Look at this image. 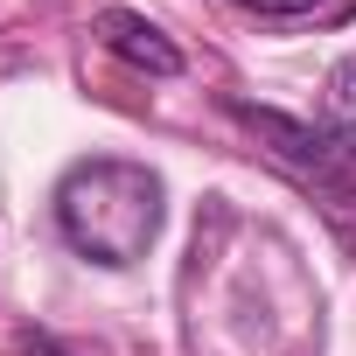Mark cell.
Segmentation results:
<instances>
[{
  "mask_svg": "<svg viewBox=\"0 0 356 356\" xmlns=\"http://www.w3.org/2000/svg\"><path fill=\"white\" fill-rule=\"evenodd\" d=\"M168 224V189L147 161H77L56 182V231L91 266H140Z\"/></svg>",
  "mask_w": 356,
  "mask_h": 356,
  "instance_id": "1",
  "label": "cell"
},
{
  "mask_svg": "<svg viewBox=\"0 0 356 356\" xmlns=\"http://www.w3.org/2000/svg\"><path fill=\"white\" fill-rule=\"evenodd\" d=\"M224 112L266 147V154H280L300 182H314L321 196H328V217L342 224V231H356V182H349V161L335 154V140L321 133V126H307V119H293V112H280V105H252V98H224Z\"/></svg>",
  "mask_w": 356,
  "mask_h": 356,
  "instance_id": "2",
  "label": "cell"
},
{
  "mask_svg": "<svg viewBox=\"0 0 356 356\" xmlns=\"http://www.w3.org/2000/svg\"><path fill=\"white\" fill-rule=\"evenodd\" d=\"M98 42H105L119 63L147 70V77H182V49L161 35V22H147V15H133V8H105V15H98Z\"/></svg>",
  "mask_w": 356,
  "mask_h": 356,
  "instance_id": "3",
  "label": "cell"
},
{
  "mask_svg": "<svg viewBox=\"0 0 356 356\" xmlns=\"http://www.w3.org/2000/svg\"><path fill=\"white\" fill-rule=\"evenodd\" d=\"M321 133L335 140V154L356 168V56H342L321 84Z\"/></svg>",
  "mask_w": 356,
  "mask_h": 356,
  "instance_id": "4",
  "label": "cell"
},
{
  "mask_svg": "<svg viewBox=\"0 0 356 356\" xmlns=\"http://www.w3.org/2000/svg\"><path fill=\"white\" fill-rule=\"evenodd\" d=\"M238 8H252V15H314L328 0H238Z\"/></svg>",
  "mask_w": 356,
  "mask_h": 356,
  "instance_id": "5",
  "label": "cell"
},
{
  "mask_svg": "<svg viewBox=\"0 0 356 356\" xmlns=\"http://www.w3.org/2000/svg\"><path fill=\"white\" fill-rule=\"evenodd\" d=\"M22 356H63V349H56L49 335H22Z\"/></svg>",
  "mask_w": 356,
  "mask_h": 356,
  "instance_id": "6",
  "label": "cell"
}]
</instances>
